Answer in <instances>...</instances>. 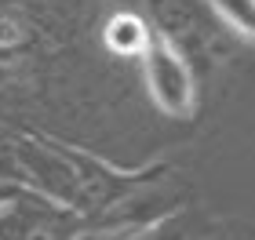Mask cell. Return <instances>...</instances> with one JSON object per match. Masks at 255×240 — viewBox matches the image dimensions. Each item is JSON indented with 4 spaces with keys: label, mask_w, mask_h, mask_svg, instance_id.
I'll return each mask as SVG.
<instances>
[{
    "label": "cell",
    "mask_w": 255,
    "mask_h": 240,
    "mask_svg": "<svg viewBox=\"0 0 255 240\" xmlns=\"http://www.w3.org/2000/svg\"><path fill=\"white\" fill-rule=\"evenodd\" d=\"M142 66V87L146 98L160 117L171 120H190L197 113V102H201V87H197V73L190 59L179 48H171L168 40L153 37L149 40L146 55L138 59Z\"/></svg>",
    "instance_id": "6da1fadb"
},
{
    "label": "cell",
    "mask_w": 255,
    "mask_h": 240,
    "mask_svg": "<svg viewBox=\"0 0 255 240\" xmlns=\"http://www.w3.org/2000/svg\"><path fill=\"white\" fill-rule=\"evenodd\" d=\"M84 219L22 189L0 215V240H73Z\"/></svg>",
    "instance_id": "7a4b0ae2"
},
{
    "label": "cell",
    "mask_w": 255,
    "mask_h": 240,
    "mask_svg": "<svg viewBox=\"0 0 255 240\" xmlns=\"http://www.w3.org/2000/svg\"><path fill=\"white\" fill-rule=\"evenodd\" d=\"M149 29L186 59L193 51H219L215 29L201 0H149Z\"/></svg>",
    "instance_id": "3957f363"
},
{
    "label": "cell",
    "mask_w": 255,
    "mask_h": 240,
    "mask_svg": "<svg viewBox=\"0 0 255 240\" xmlns=\"http://www.w3.org/2000/svg\"><path fill=\"white\" fill-rule=\"evenodd\" d=\"M149 40H153V29H149V18L138 15V11H113V15L102 22V48L117 59H142Z\"/></svg>",
    "instance_id": "277c9868"
},
{
    "label": "cell",
    "mask_w": 255,
    "mask_h": 240,
    "mask_svg": "<svg viewBox=\"0 0 255 240\" xmlns=\"http://www.w3.org/2000/svg\"><path fill=\"white\" fill-rule=\"evenodd\" d=\"M201 7L230 37L255 48V0H201Z\"/></svg>",
    "instance_id": "5b68a950"
},
{
    "label": "cell",
    "mask_w": 255,
    "mask_h": 240,
    "mask_svg": "<svg viewBox=\"0 0 255 240\" xmlns=\"http://www.w3.org/2000/svg\"><path fill=\"white\" fill-rule=\"evenodd\" d=\"M186 240H255V222L248 219H212L190 226Z\"/></svg>",
    "instance_id": "8992f818"
},
{
    "label": "cell",
    "mask_w": 255,
    "mask_h": 240,
    "mask_svg": "<svg viewBox=\"0 0 255 240\" xmlns=\"http://www.w3.org/2000/svg\"><path fill=\"white\" fill-rule=\"evenodd\" d=\"M186 233H190V219H186V211H179L164 222L146 226V230H138V233H128L121 240H186Z\"/></svg>",
    "instance_id": "52a82bcc"
},
{
    "label": "cell",
    "mask_w": 255,
    "mask_h": 240,
    "mask_svg": "<svg viewBox=\"0 0 255 240\" xmlns=\"http://www.w3.org/2000/svg\"><path fill=\"white\" fill-rule=\"evenodd\" d=\"M0 186L22 189V171H18V135L0 131Z\"/></svg>",
    "instance_id": "ba28073f"
}]
</instances>
